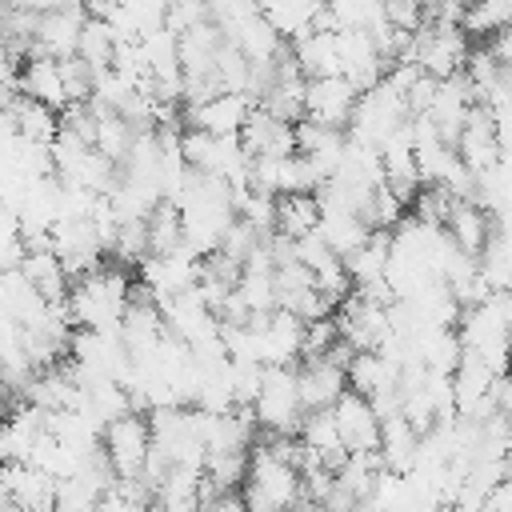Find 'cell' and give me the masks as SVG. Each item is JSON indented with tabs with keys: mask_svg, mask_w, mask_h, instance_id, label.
Returning <instances> with one entry per match:
<instances>
[{
	"mask_svg": "<svg viewBox=\"0 0 512 512\" xmlns=\"http://www.w3.org/2000/svg\"><path fill=\"white\" fill-rule=\"evenodd\" d=\"M132 292H136V272L116 260H104L100 268L68 284L64 308L72 328H96V332L120 328L124 308L132 304Z\"/></svg>",
	"mask_w": 512,
	"mask_h": 512,
	"instance_id": "obj_1",
	"label": "cell"
},
{
	"mask_svg": "<svg viewBox=\"0 0 512 512\" xmlns=\"http://www.w3.org/2000/svg\"><path fill=\"white\" fill-rule=\"evenodd\" d=\"M252 420H256V432L296 436V428L304 420V404H300V392H296V364L264 368L260 392L252 400Z\"/></svg>",
	"mask_w": 512,
	"mask_h": 512,
	"instance_id": "obj_2",
	"label": "cell"
},
{
	"mask_svg": "<svg viewBox=\"0 0 512 512\" xmlns=\"http://www.w3.org/2000/svg\"><path fill=\"white\" fill-rule=\"evenodd\" d=\"M180 152H184L188 168L220 176L232 188H244V180H248V160L252 156L244 152L240 136H212V132H200V128H184L180 132Z\"/></svg>",
	"mask_w": 512,
	"mask_h": 512,
	"instance_id": "obj_3",
	"label": "cell"
},
{
	"mask_svg": "<svg viewBox=\"0 0 512 512\" xmlns=\"http://www.w3.org/2000/svg\"><path fill=\"white\" fill-rule=\"evenodd\" d=\"M100 452L112 464L116 480H136L144 472V460L152 452V424L148 412H124L104 424L100 432Z\"/></svg>",
	"mask_w": 512,
	"mask_h": 512,
	"instance_id": "obj_4",
	"label": "cell"
},
{
	"mask_svg": "<svg viewBox=\"0 0 512 512\" xmlns=\"http://www.w3.org/2000/svg\"><path fill=\"white\" fill-rule=\"evenodd\" d=\"M252 108H256L252 96L220 88L212 96H200V100L184 104V128H200V132H212V136H240Z\"/></svg>",
	"mask_w": 512,
	"mask_h": 512,
	"instance_id": "obj_5",
	"label": "cell"
},
{
	"mask_svg": "<svg viewBox=\"0 0 512 512\" xmlns=\"http://www.w3.org/2000/svg\"><path fill=\"white\" fill-rule=\"evenodd\" d=\"M452 148H456L460 164H464L472 176H480V172H488V168H496V164L504 160V148H500L496 124H492V112H488L484 104H472V108H468V116H464V124H460Z\"/></svg>",
	"mask_w": 512,
	"mask_h": 512,
	"instance_id": "obj_6",
	"label": "cell"
},
{
	"mask_svg": "<svg viewBox=\"0 0 512 512\" xmlns=\"http://www.w3.org/2000/svg\"><path fill=\"white\" fill-rule=\"evenodd\" d=\"M356 100H360V88L348 76H340V72L336 76H316L304 88V116L316 120V124H328V128H348Z\"/></svg>",
	"mask_w": 512,
	"mask_h": 512,
	"instance_id": "obj_7",
	"label": "cell"
},
{
	"mask_svg": "<svg viewBox=\"0 0 512 512\" xmlns=\"http://www.w3.org/2000/svg\"><path fill=\"white\" fill-rule=\"evenodd\" d=\"M84 20H88L84 0H68L60 8H52V12H40L36 16V32H32V52L52 56V60L76 56V40H80Z\"/></svg>",
	"mask_w": 512,
	"mask_h": 512,
	"instance_id": "obj_8",
	"label": "cell"
},
{
	"mask_svg": "<svg viewBox=\"0 0 512 512\" xmlns=\"http://www.w3.org/2000/svg\"><path fill=\"white\" fill-rule=\"evenodd\" d=\"M332 420H336V432H340L348 452H376L380 448V412L372 408L368 396L344 388V396L332 404Z\"/></svg>",
	"mask_w": 512,
	"mask_h": 512,
	"instance_id": "obj_9",
	"label": "cell"
},
{
	"mask_svg": "<svg viewBox=\"0 0 512 512\" xmlns=\"http://www.w3.org/2000/svg\"><path fill=\"white\" fill-rule=\"evenodd\" d=\"M0 492L20 512H52L56 508V480L48 472L32 468L28 460L0 468Z\"/></svg>",
	"mask_w": 512,
	"mask_h": 512,
	"instance_id": "obj_10",
	"label": "cell"
},
{
	"mask_svg": "<svg viewBox=\"0 0 512 512\" xmlns=\"http://www.w3.org/2000/svg\"><path fill=\"white\" fill-rule=\"evenodd\" d=\"M348 388V376H344V364L328 360V356H304L296 364V392H300V404L304 412H320V408H332Z\"/></svg>",
	"mask_w": 512,
	"mask_h": 512,
	"instance_id": "obj_11",
	"label": "cell"
},
{
	"mask_svg": "<svg viewBox=\"0 0 512 512\" xmlns=\"http://www.w3.org/2000/svg\"><path fill=\"white\" fill-rule=\"evenodd\" d=\"M336 60H340V76H348L360 92L372 88L388 72L376 40L360 28H336Z\"/></svg>",
	"mask_w": 512,
	"mask_h": 512,
	"instance_id": "obj_12",
	"label": "cell"
},
{
	"mask_svg": "<svg viewBox=\"0 0 512 512\" xmlns=\"http://www.w3.org/2000/svg\"><path fill=\"white\" fill-rule=\"evenodd\" d=\"M296 440H300V460H316L324 468H340L348 448L336 432V420H332V408H320V412H304L300 428H296Z\"/></svg>",
	"mask_w": 512,
	"mask_h": 512,
	"instance_id": "obj_13",
	"label": "cell"
},
{
	"mask_svg": "<svg viewBox=\"0 0 512 512\" xmlns=\"http://www.w3.org/2000/svg\"><path fill=\"white\" fill-rule=\"evenodd\" d=\"M16 88L56 112L68 108V92H64V72H60V60L52 56H40V52H28L20 60V72H16Z\"/></svg>",
	"mask_w": 512,
	"mask_h": 512,
	"instance_id": "obj_14",
	"label": "cell"
},
{
	"mask_svg": "<svg viewBox=\"0 0 512 512\" xmlns=\"http://www.w3.org/2000/svg\"><path fill=\"white\" fill-rule=\"evenodd\" d=\"M240 144H244L248 156H272V160H280V156H292L296 152V132H292L288 120H276L272 112L252 108L248 124L240 128Z\"/></svg>",
	"mask_w": 512,
	"mask_h": 512,
	"instance_id": "obj_15",
	"label": "cell"
},
{
	"mask_svg": "<svg viewBox=\"0 0 512 512\" xmlns=\"http://www.w3.org/2000/svg\"><path fill=\"white\" fill-rule=\"evenodd\" d=\"M444 232H448V240L464 252V256H480V248L488 244V236H492V216L476 204V200H452V208H448V220H444Z\"/></svg>",
	"mask_w": 512,
	"mask_h": 512,
	"instance_id": "obj_16",
	"label": "cell"
},
{
	"mask_svg": "<svg viewBox=\"0 0 512 512\" xmlns=\"http://www.w3.org/2000/svg\"><path fill=\"white\" fill-rule=\"evenodd\" d=\"M416 448H420V428L404 416V412H392V416H380V464L388 472H408L412 460H416Z\"/></svg>",
	"mask_w": 512,
	"mask_h": 512,
	"instance_id": "obj_17",
	"label": "cell"
},
{
	"mask_svg": "<svg viewBox=\"0 0 512 512\" xmlns=\"http://www.w3.org/2000/svg\"><path fill=\"white\" fill-rule=\"evenodd\" d=\"M316 236L344 260L348 252H356L368 236H372V228L356 216V212H348V208H320V224H316Z\"/></svg>",
	"mask_w": 512,
	"mask_h": 512,
	"instance_id": "obj_18",
	"label": "cell"
},
{
	"mask_svg": "<svg viewBox=\"0 0 512 512\" xmlns=\"http://www.w3.org/2000/svg\"><path fill=\"white\" fill-rule=\"evenodd\" d=\"M316 224H320L316 192H288V196H276V232H280V236L300 240V236L316 232Z\"/></svg>",
	"mask_w": 512,
	"mask_h": 512,
	"instance_id": "obj_19",
	"label": "cell"
},
{
	"mask_svg": "<svg viewBox=\"0 0 512 512\" xmlns=\"http://www.w3.org/2000/svg\"><path fill=\"white\" fill-rule=\"evenodd\" d=\"M324 24L328 28H360L376 32L384 20V0H324Z\"/></svg>",
	"mask_w": 512,
	"mask_h": 512,
	"instance_id": "obj_20",
	"label": "cell"
},
{
	"mask_svg": "<svg viewBox=\"0 0 512 512\" xmlns=\"http://www.w3.org/2000/svg\"><path fill=\"white\" fill-rule=\"evenodd\" d=\"M76 56L92 68V76L108 72V68H112V56H116V36H112V28H108L104 20H96V16H88L84 28H80V40H76Z\"/></svg>",
	"mask_w": 512,
	"mask_h": 512,
	"instance_id": "obj_21",
	"label": "cell"
},
{
	"mask_svg": "<svg viewBox=\"0 0 512 512\" xmlns=\"http://www.w3.org/2000/svg\"><path fill=\"white\" fill-rule=\"evenodd\" d=\"M512 24V0H468L464 4V16H460V28L468 36H492L500 28Z\"/></svg>",
	"mask_w": 512,
	"mask_h": 512,
	"instance_id": "obj_22",
	"label": "cell"
},
{
	"mask_svg": "<svg viewBox=\"0 0 512 512\" xmlns=\"http://www.w3.org/2000/svg\"><path fill=\"white\" fill-rule=\"evenodd\" d=\"M144 228H148V252H172V248L184 244V240H180V208H176L172 200H160V204L148 212Z\"/></svg>",
	"mask_w": 512,
	"mask_h": 512,
	"instance_id": "obj_23",
	"label": "cell"
},
{
	"mask_svg": "<svg viewBox=\"0 0 512 512\" xmlns=\"http://www.w3.org/2000/svg\"><path fill=\"white\" fill-rule=\"evenodd\" d=\"M92 512H152V504H144V500H136L132 492H124L120 484H112V488L96 500Z\"/></svg>",
	"mask_w": 512,
	"mask_h": 512,
	"instance_id": "obj_24",
	"label": "cell"
},
{
	"mask_svg": "<svg viewBox=\"0 0 512 512\" xmlns=\"http://www.w3.org/2000/svg\"><path fill=\"white\" fill-rule=\"evenodd\" d=\"M0 4H12V0H0Z\"/></svg>",
	"mask_w": 512,
	"mask_h": 512,
	"instance_id": "obj_25",
	"label": "cell"
}]
</instances>
